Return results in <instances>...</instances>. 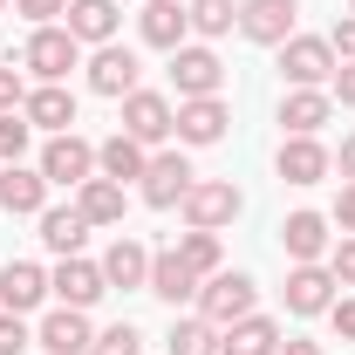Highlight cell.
I'll list each match as a JSON object with an SVG mask.
<instances>
[{"instance_id":"21","label":"cell","mask_w":355,"mask_h":355,"mask_svg":"<svg viewBox=\"0 0 355 355\" xmlns=\"http://www.w3.org/2000/svg\"><path fill=\"white\" fill-rule=\"evenodd\" d=\"M198 273L178 260V246H164V253H150V287L144 294H157V301H171V308H184V301H198Z\"/></svg>"},{"instance_id":"34","label":"cell","mask_w":355,"mask_h":355,"mask_svg":"<svg viewBox=\"0 0 355 355\" xmlns=\"http://www.w3.org/2000/svg\"><path fill=\"white\" fill-rule=\"evenodd\" d=\"M21 349H35V328H28L21 314L0 308V355H21Z\"/></svg>"},{"instance_id":"43","label":"cell","mask_w":355,"mask_h":355,"mask_svg":"<svg viewBox=\"0 0 355 355\" xmlns=\"http://www.w3.org/2000/svg\"><path fill=\"white\" fill-rule=\"evenodd\" d=\"M280 355H321V342H280Z\"/></svg>"},{"instance_id":"22","label":"cell","mask_w":355,"mask_h":355,"mask_svg":"<svg viewBox=\"0 0 355 355\" xmlns=\"http://www.w3.org/2000/svg\"><path fill=\"white\" fill-rule=\"evenodd\" d=\"M62 28H69L76 42L103 48V42H116V28H123V14H116V0H69V14H62Z\"/></svg>"},{"instance_id":"31","label":"cell","mask_w":355,"mask_h":355,"mask_svg":"<svg viewBox=\"0 0 355 355\" xmlns=\"http://www.w3.org/2000/svg\"><path fill=\"white\" fill-rule=\"evenodd\" d=\"M184 14H191L198 35H225V28H239V0H191Z\"/></svg>"},{"instance_id":"25","label":"cell","mask_w":355,"mask_h":355,"mask_svg":"<svg viewBox=\"0 0 355 355\" xmlns=\"http://www.w3.org/2000/svg\"><path fill=\"white\" fill-rule=\"evenodd\" d=\"M219 355H280V321H266V314L253 308L246 321L219 328Z\"/></svg>"},{"instance_id":"16","label":"cell","mask_w":355,"mask_h":355,"mask_svg":"<svg viewBox=\"0 0 355 355\" xmlns=\"http://www.w3.org/2000/svg\"><path fill=\"white\" fill-rule=\"evenodd\" d=\"M280 294H287V314H328V308H335V273H328L321 260H308V266L287 273Z\"/></svg>"},{"instance_id":"39","label":"cell","mask_w":355,"mask_h":355,"mask_svg":"<svg viewBox=\"0 0 355 355\" xmlns=\"http://www.w3.org/2000/svg\"><path fill=\"white\" fill-rule=\"evenodd\" d=\"M328 321H335V335H349V342H355V294H335Z\"/></svg>"},{"instance_id":"14","label":"cell","mask_w":355,"mask_h":355,"mask_svg":"<svg viewBox=\"0 0 355 355\" xmlns=\"http://www.w3.org/2000/svg\"><path fill=\"white\" fill-rule=\"evenodd\" d=\"M0 212H14V219H42L48 212L42 164H35V171H28V164H7V171H0Z\"/></svg>"},{"instance_id":"11","label":"cell","mask_w":355,"mask_h":355,"mask_svg":"<svg viewBox=\"0 0 355 355\" xmlns=\"http://www.w3.org/2000/svg\"><path fill=\"white\" fill-rule=\"evenodd\" d=\"M184 191H191V164H184V150H157V157L144 164V205H150V212H171Z\"/></svg>"},{"instance_id":"41","label":"cell","mask_w":355,"mask_h":355,"mask_svg":"<svg viewBox=\"0 0 355 355\" xmlns=\"http://www.w3.org/2000/svg\"><path fill=\"white\" fill-rule=\"evenodd\" d=\"M335 225L355 232V184H342V198H335Z\"/></svg>"},{"instance_id":"19","label":"cell","mask_w":355,"mask_h":355,"mask_svg":"<svg viewBox=\"0 0 355 355\" xmlns=\"http://www.w3.org/2000/svg\"><path fill=\"white\" fill-rule=\"evenodd\" d=\"M21 116H28L35 130L62 137V130H76V96H69L62 83H35V89H28V103H21Z\"/></svg>"},{"instance_id":"2","label":"cell","mask_w":355,"mask_h":355,"mask_svg":"<svg viewBox=\"0 0 355 355\" xmlns=\"http://www.w3.org/2000/svg\"><path fill=\"white\" fill-rule=\"evenodd\" d=\"M335 48H328V35H287L280 42V76H287V89H328L335 83Z\"/></svg>"},{"instance_id":"5","label":"cell","mask_w":355,"mask_h":355,"mask_svg":"<svg viewBox=\"0 0 355 355\" xmlns=\"http://www.w3.org/2000/svg\"><path fill=\"white\" fill-rule=\"evenodd\" d=\"M171 130H178V103L164 89H130V96H123V137H137V144L150 150V144H164Z\"/></svg>"},{"instance_id":"24","label":"cell","mask_w":355,"mask_h":355,"mask_svg":"<svg viewBox=\"0 0 355 355\" xmlns=\"http://www.w3.org/2000/svg\"><path fill=\"white\" fill-rule=\"evenodd\" d=\"M137 35H144L150 48H164V55H171V48H184V35H191V14H184L178 0H144Z\"/></svg>"},{"instance_id":"32","label":"cell","mask_w":355,"mask_h":355,"mask_svg":"<svg viewBox=\"0 0 355 355\" xmlns=\"http://www.w3.org/2000/svg\"><path fill=\"white\" fill-rule=\"evenodd\" d=\"M28 137H35V123H28L21 110H7V116H0V164H21Z\"/></svg>"},{"instance_id":"38","label":"cell","mask_w":355,"mask_h":355,"mask_svg":"<svg viewBox=\"0 0 355 355\" xmlns=\"http://www.w3.org/2000/svg\"><path fill=\"white\" fill-rule=\"evenodd\" d=\"M328 48H335V62H355V14L328 28Z\"/></svg>"},{"instance_id":"40","label":"cell","mask_w":355,"mask_h":355,"mask_svg":"<svg viewBox=\"0 0 355 355\" xmlns=\"http://www.w3.org/2000/svg\"><path fill=\"white\" fill-rule=\"evenodd\" d=\"M328 96H335L342 110H355V62H342V69H335V83H328Z\"/></svg>"},{"instance_id":"7","label":"cell","mask_w":355,"mask_h":355,"mask_svg":"<svg viewBox=\"0 0 355 355\" xmlns=\"http://www.w3.org/2000/svg\"><path fill=\"white\" fill-rule=\"evenodd\" d=\"M171 83H178V103H191V96H219L225 62L212 55V48L184 42V48H171Z\"/></svg>"},{"instance_id":"44","label":"cell","mask_w":355,"mask_h":355,"mask_svg":"<svg viewBox=\"0 0 355 355\" xmlns=\"http://www.w3.org/2000/svg\"><path fill=\"white\" fill-rule=\"evenodd\" d=\"M0 7H14V0H0Z\"/></svg>"},{"instance_id":"6","label":"cell","mask_w":355,"mask_h":355,"mask_svg":"<svg viewBox=\"0 0 355 355\" xmlns=\"http://www.w3.org/2000/svg\"><path fill=\"white\" fill-rule=\"evenodd\" d=\"M42 178L48 184H76L83 191L89 178H96V144L76 130H62V137H48V150H42Z\"/></svg>"},{"instance_id":"29","label":"cell","mask_w":355,"mask_h":355,"mask_svg":"<svg viewBox=\"0 0 355 355\" xmlns=\"http://www.w3.org/2000/svg\"><path fill=\"white\" fill-rule=\"evenodd\" d=\"M164 349H171V355H219V328H212L205 314H191V321H171Z\"/></svg>"},{"instance_id":"20","label":"cell","mask_w":355,"mask_h":355,"mask_svg":"<svg viewBox=\"0 0 355 355\" xmlns=\"http://www.w3.org/2000/svg\"><path fill=\"white\" fill-rule=\"evenodd\" d=\"M225 123H232L225 96H191V103H178V144H219Z\"/></svg>"},{"instance_id":"17","label":"cell","mask_w":355,"mask_h":355,"mask_svg":"<svg viewBox=\"0 0 355 355\" xmlns=\"http://www.w3.org/2000/svg\"><path fill=\"white\" fill-rule=\"evenodd\" d=\"M335 219H321V212H287V225H280V246H287V260L308 266V260H328V246H335V232H328Z\"/></svg>"},{"instance_id":"36","label":"cell","mask_w":355,"mask_h":355,"mask_svg":"<svg viewBox=\"0 0 355 355\" xmlns=\"http://www.w3.org/2000/svg\"><path fill=\"white\" fill-rule=\"evenodd\" d=\"M21 103H28V83H21V69H14V62H0V116H7V110H21Z\"/></svg>"},{"instance_id":"10","label":"cell","mask_w":355,"mask_h":355,"mask_svg":"<svg viewBox=\"0 0 355 355\" xmlns=\"http://www.w3.org/2000/svg\"><path fill=\"white\" fill-rule=\"evenodd\" d=\"M48 294H55L62 308H96V301L110 294V280H103V266H96V260L76 253V260H62L55 273H48Z\"/></svg>"},{"instance_id":"30","label":"cell","mask_w":355,"mask_h":355,"mask_svg":"<svg viewBox=\"0 0 355 355\" xmlns=\"http://www.w3.org/2000/svg\"><path fill=\"white\" fill-rule=\"evenodd\" d=\"M178 260L191 266L198 280H212V273L225 266V253H219V232H184V239H178Z\"/></svg>"},{"instance_id":"26","label":"cell","mask_w":355,"mask_h":355,"mask_svg":"<svg viewBox=\"0 0 355 355\" xmlns=\"http://www.w3.org/2000/svg\"><path fill=\"white\" fill-rule=\"evenodd\" d=\"M83 239H89L83 205H48V212H42V246L55 253V260H76V253H83Z\"/></svg>"},{"instance_id":"18","label":"cell","mask_w":355,"mask_h":355,"mask_svg":"<svg viewBox=\"0 0 355 355\" xmlns=\"http://www.w3.org/2000/svg\"><path fill=\"white\" fill-rule=\"evenodd\" d=\"M42 301H48V266H35V260L0 266V308L7 314H28V308H42Z\"/></svg>"},{"instance_id":"42","label":"cell","mask_w":355,"mask_h":355,"mask_svg":"<svg viewBox=\"0 0 355 355\" xmlns=\"http://www.w3.org/2000/svg\"><path fill=\"white\" fill-rule=\"evenodd\" d=\"M335 171H342V184H355V137H342V150H335Z\"/></svg>"},{"instance_id":"28","label":"cell","mask_w":355,"mask_h":355,"mask_svg":"<svg viewBox=\"0 0 355 355\" xmlns=\"http://www.w3.org/2000/svg\"><path fill=\"white\" fill-rule=\"evenodd\" d=\"M76 205H83L89 225H123V184L116 178H89L83 191H76Z\"/></svg>"},{"instance_id":"35","label":"cell","mask_w":355,"mask_h":355,"mask_svg":"<svg viewBox=\"0 0 355 355\" xmlns=\"http://www.w3.org/2000/svg\"><path fill=\"white\" fill-rule=\"evenodd\" d=\"M328 273H335V287H355V232L328 246Z\"/></svg>"},{"instance_id":"9","label":"cell","mask_w":355,"mask_h":355,"mask_svg":"<svg viewBox=\"0 0 355 355\" xmlns=\"http://www.w3.org/2000/svg\"><path fill=\"white\" fill-rule=\"evenodd\" d=\"M137 76H144V62H137L123 42H103L96 55H89V89H96V96H116V103H123L130 89H144Z\"/></svg>"},{"instance_id":"37","label":"cell","mask_w":355,"mask_h":355,"mask_svg":"<svg viewBox=\"0 0 355 355\" xmlns=\"http://www.w3.org/2000/svg\"><path fill=\"white\" fill-rule=\"evenodd\" d=\"M14 14H28L35 28H48L55 14H69V0H14Z\"/></svg>"},{"instance_id":"1","label":"cell","mask_w":355,"mask_h":355,"mask_svg":"<svg viewBox=\"0 0 355 355\" xmlns=\"http://www.w3.org/2000/svg\"><path fill=\"white\" fill-rule=\"evenodd\" d=\"M239 184L232 178H191V191L178 198V212H184V225L191 232H219V225H232L239 219Z\"/></svg>"},{"instance_id":"33","label":"cell","mask_w":355,"mask_h":355,"mask_svg":"<svg viewBox=\"0 0 355 355\" xmlns=\"http://www.w3.org/2000/svg\"><path fill=\"white\" fill-rule=\"evenodd\" d=\"M89 355H144V335H137L130 321H116V328H103V335L89 342Z\"/></svg>"},{"instance_id":"23","label":"cell","mask_w":355,"mask_h":355,"mask_svg":"<svg viewBox=\"0 0 355 355\" xmlns=\"http://www.w3.org/2000/svg\"><path fill=\"white\" fill-rule=\"evenodd\" d=\"M328 116H335V96H328V89H287V96H280V123H287V137H321Z\"/></svg>"},{"instance_id":"13","label":"cell","mask_w":355,"mask_h":355,"mask_svg":"<svg viewBox=\"0 0 355 355\" xmlns=\"http://www.w3.org/2000/svg\"><path fill=\"white\" fill-rule=\"evenodd\" d=\"M273 171L287 178V184H321V178L335 171V150H328L321 137H287L280 157H273Z\"/></svg>"},{"instance_id":"12","label":"cell","mask_w":355,"mask_h":355,"mask_svg":"<svg viewBox=\"0 0 355 355\" xmlns=\"http://www.w3.org/2000/svg\"><path fill=\"white\" fill-rule=\"evenodd\" d=\"M89 342H96L89 308H55V314H42V328H35V349H48V355H89Z\"/></svg>"},{"instance_id":"4","label":"cell","mask_w":355,"mask_h":355,"mask_svg":"<svg viewBox=\"0 0 355 355\" xmlns=\"http://www.w3.org/2000/svg\"><path fill=\"white\" fill-rule=\"evenodd\" d=\"M253 301H260V287H253L246 273H232V266H219V273L198 287V314H205L212 328H232V321H246V314H253Z\"/></svg>"},{"instance_id":"27","label":"cell","mask_w":355,"mask_h":355,"mask_svg":"<svg viewBox=\"0 0 355 355\" xmlns=\"http://www.w3.org/2000/svg\"><path fill=\"white\" fill-rule=\"evenodd\" d=\"M144 164H150V150H144L137 137H123V130L96 144V178H116V184H123V178H144Z\"/></svg>"},{"instance_id":"45","label":"cell","mask_w":355,"mask_h":355,"mask_svg":"<svg viewBox=\"0 0 355 355\" xmlns=\"http://www.w3.org/2000/svg\"><path fill=\"white\" fill-rule=\"evenodd\" d=\"M349 14H355V0H349Z\"/></svg>"},{"instance_id":"8","label":"cell","mask_w":355,"mask_h":355,"mask_svg":"<svg viewBox=\"0 0 355 355\" xmlns=\"http://www.w3.org/2000/svg\"><path fill=\"white\" fill-rule=\"evenodd\" d=\"M301 21V0H239V35L260 48H280Z\"/></svg>"},{"instance_id":"15","label":"cell","mask_w":355,"mask_h":355,"mask_svg":"<svg viewBox=\"0 0 355 355\" xmlns=\"http://www.w3.org/2000/svg\"><path fill=\"white\" fill-rule=\"evenodd\" d=\"M103 280H110V287H123V294H130V287H150V246H144V239H130V232H116V239H110V253H103Z\"/></svg>"},{"instance_id":"3","label":"cell","mask_w":355,"mask_h":355,"mask_svg":"<svg viewBox=\"0 0 355 355\" xmlns=\"http://www.w3.org/2000/svg\"><path fill=\"white\" fill-rule=\"evenodd\" d=\"M76 62H83V42H76L69 28H55V21L35 28L28 48H21V69H28L35 83H69V69H76Z\"/></svg>"}]
</instances>
